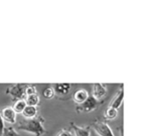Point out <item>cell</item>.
I'll return each mask as SVG.
<instances>
[{
    "label": "cell",
    "mask_w": 147,
    "mask_h": 136,
    "mask_svg": "<svg viewBox=\"0 0 147 136\" xmlns=\"http://www.w3.org/2000/svg\"><path fill=\"white\" fill-rule=\"evenodd\" d=\"M43 123H45V118L41 116H36L32 119H24L22 121H19L16 128L35 136H42L43 134L47 133V129Z\"/></svg>",
    "instance_id": "1"
},
{
    "label": "cell",
    "mask_w": 147,
    "mask_h": 136,
    "mask_svg": "<svg viewBox=\"0 0 147 136\" xmlns=\"http://www.w3.org/2000/svg\"><path fill=\"white\" fill-rule=\"evenodd\" d=\"M27 84L24 83H15L10 85L6 89V94L10 96L13 101L21 100L25 98V88Z\"/></svg>",
    "instance_id": "2"
},
{
    "label": "cell",
    "mask_w": 147,
    "mask_h": 136,
    "mask_svg": "<svg viewBox=\"0 0 147 136\" xmlns=\"http://www.w3.org/2000/svg\"><path fill=\"white\" fill-rule=\"evenodd\" d=\"M101 101L97 100L96 98H94L92 95H89V97L85 100L83 103L79 104L77 105L76 107V110L77 112H85V113H88V112H91V111H94L95 109L99 107L100 105Z\"/></svg>",
    "instance_id": "3"
},
{
    "label": "cell",
    "mask_w": 147,
    "mask_h": 136,
    "mask_svg": "<svg viewBox=\"0 0 147 136\" xmlns=\"http://www.w3.org/2000/svg\"><path fill=\"white\" fill-rule=\"evenodd\" d=\"M90 127H92L99 136H115L109 124L101 120L94 121Z\"/></svg>",
    "instance_id": "4"
},
{
    "label": "cell",
    "mask_w": 147,
    "mask_h": 136,
    "mask_svg": "<svg viewBox=\"0 0 147 136\" xmlns=\"http://www.w3.org/2000/svg\"><path fill=\"white\" fill-rule=\"evenodd\" d=\"M0 115H1V118L4 121V123H7L9 125H12V124H15L17 122V114L15 113L13 108L10 107V106L3 108L0 111Z\"/></svg>",
    "instance_id": "5"
},
{
    "label": "cell",
    "mask_w": 147,
    "mask_h": 136,
    "mask_svg": "<svg viewBox=\"0 0 147 136\" xmlns=\"http://www.w3.org/2000/svg\"><path fill=\"white\" fill-rule=\"evenodd\" d=\"M107 94V87L103 83H94L92 88V96L97 100L101 101L102 98L105 97Z\"/></svg>",
    "instance_id": "6"
},
{
    "label": "cell",
    "mask_w": 147,
    "mask_h": 136,
    "mask_svg": "<svg viewBox=\"0 0 147 136\" xmlns=\"http://www.w3.org/2000/svg\"><path fill=\"white\" fill-rule=\"evenodd\" d=\"M53 89L55 91V94H57L59 96H65L69 93L71 89V84L69 83H55L53 86Z\"/></svg>",
    "instance_id": "7"
},
{
    "label": "cell",
    "mask_w": 147,
    "mask_h": 136,
    "mask_svg": "<svg viewBox=\"0 0 147 136\" xmlns=\"http://www.w3.org/2000/svg\"><path fill=\"white\" fill-rule=\"evenodd\" d=\"M71 126L75 132V136H91V127L90 126H79L76 123L71 122Z\"/></svg>",
    "instance_id": "8"
},
{
    "label": "cell",
    "mask_w": 147,
    "mask_h": 136,
    "mask_svg": "<svg viewBox=\"0 0 147 136\" xmlns=\"http://www.w3.org/2000/svg\"><path fill=\"white\" fill-rule=\"evenodd\" d=\"M123 99H124V90L121 87L120 89L118 90V92L116 93V95L113 97L112 101H111V103H110V107L118 110L119 108L121 107V105H122Z\"/></svg>",
    "instance_id": "9"
},
{
    "label": "cell",
    "mask_w": 147,
    "mask_h": 136,
    "mask_svg": "<svg viewBox=\"0 0 147 136\" xmlns=\"http://www.w3.org/2000/svg\"><path fill=\"white\" fill-rule=\"evenodd\" d=\"M89 95H90V94H89V92L87 91L86 89H79L74 93L73 99H74V101H75V103H76L77 105H79V104L83 103V102L89 97Z\"/></svg>",
    "instance_id": "10"
},
{
    "label": "cell",
    "mask_w": 147,
    "mask_h": 136,
    "mask_svg": "<svg viewBox=\"0 0 147 136\" xmlns=\"http://www.w3.org/2000/svg\"><path fill=\"white\" fill-rule=\"evenodd\" d=\"M37 112H38L37 107L26 105L23 111L21 112V114H22L24 119H32V118H35L37 116Z\"/></svg>",
    "instance_id": "11"
},
{
    "label": "cell",
    "mask_w": 147,
    "mask_h": 136,
    "mask_svg": "<svg viewBox=\"0 0 147 136\" xmlns=\"http://www.w3.org/2000/svg\"><path fill=\"white\" fill-rule=\"evenodd\" d=\"M24 100H25V103H26V105L35 106V107H37V105L39 104V100H40V99H39L38 94H33V95L25 96Z\"/></svg>",
    "instance_id": "12"
},
{
    "label": "cell",
    "mask_w": 147,
    "mask_h": 136,
    "mask_svg": "<svg viewBox=\"0 0 147 136\" xmlns=\"http://www.w3.org/2000/svg\"><path fill=\"white\" fill-rule=\"evenodd\" d=\"M1 136H21V135L18 133V131H17L14 127H12L11 125L7 124V125H5Z\"/></svg>",
    "instance_id": "13"
},
{
    "label": "cell",
    "mask_w": 147,
    "mask_h": 136,
    "mask_svg": "<svg viewBox=\"0 0 147 136\" xmlns=\"http://www.w3.org/2000/svg\"><path fill=\"white\" fill-rule=\"evenodd\" d=\"M117 116H118V110L112 107L107 108L104 112V118L107 120H114Z\"/></svg>",
    "instance_id": "14"
},
{
    "label": "cell",
    "mask_w": 147,
    "mask_h": 136,
    "mask_svg": "<svg viewBox=\"0 0 147 136\" xmlns=\"http://www.w3.org/2000/svg\"><path fill=\"white\" fill-rule=\"evenodd\" d=\"M26 106V103H25V100L24 99H21V100H17V101H14V104H13L12 108L13 110L15 111V113L18 114L23 111V109L25 108Z\"/></svg>",
    "instance_id": "15"
},
{
    "label": "cell",
    "mask_w": 147,
    "mask_h": 136,
    "mask_svg": "<svg viewBox=\"0 0 147 136\" xmlns=\"http://www.w3.org/2000/svg\"><path fill=\"white\" fill-rule=\"evenodd\" d=\"M42 95L45 99H53L55 97V91H53V87L49 86V87H47L42 92Z\"/></svg>",
    "instance_id": "16"
},
{
    "label": "cell",
    "mask_w": 147,
    "mask_h": 136,
    "mask_svg": "<svg viewBox=\"0 0 147 136\" xmlns=\"http://www.w3.org/2000/svg\"><path fill=\"white\" fill-rule=\"evenodd\" d=\"M33 94H37V90L35 85H31V84H27L26 88H25V96L33 95Z\"/></svg>",
    "instance_id": "17"
},
{
    "label": "cell",
    "mask_w": 147,
    "mask_h": 136,
    "mask_svg": "<svg viewBox=\"0 0 147 136\" xmlns=\"http://www.w3.org/2000/svg\"><path fill=\"white\" fill-rule=\"evenodd\" d=\"M55 136H74L73 133H71L69 130L67 129H61V131H59V133Z\"/></svg>",
    "instance_id": "18"
},
{
    "label": "cell",
    "mask_w": 147,
    "mask_h": 136,
    "mask_svg": "<svg viewBox=\"0 0 147 136\" xmlns=\"http://www.w3.org/2000/svg\"><path fill=\"white\" fill-rule=\"evenodd\" d=\"M4 127H5V123H4V121L2 120V118H1V115H0V136L2 135V132H3Z\"/></svg>",
    "instance_id": "19"
}]
</instances>
